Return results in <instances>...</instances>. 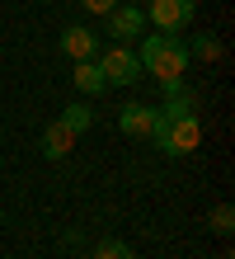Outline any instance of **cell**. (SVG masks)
Masks as SVG:
<instances>
[{"instance_id":"obj_1","label":"cell","mask_w":235,"mask_h":259,"mask_svg":"<svg viewBox=\"0 0 235 259\" xmlns=\"http://www.w3.org/2000/svg\"><path fill=\"white\" fill-rule=\"evenodd\" d=\"M141 75H155L160 85H179L188 75V48L174 38V33H155L141 42Z\"/></svg>"},{"instance_id":"obj_2","label":"cell","mask_w":235,"mask_h":259,"mask_svg":"<svg viewBox=\"0 0 235 259\" xmlns=\"http://www.w3.org/2000/svg\"><path fill=\"white\" fill-rule=\"evenodd\" d=\"M151 142L165 151V156H188V151H198L202 142V123H198V113H160L155 118V127H151Z\"/></svg>"},{"instance_id":"obj_3","label":"cell","mask_w":235,"mask_h":259,"mask_svg":"<svg viewBox=\"0 0 235 259\" xmlns=\"http://www.w3.org/2000/svg\"><path fill=\"white\" fill-rule=\"evenodd\" d=\"M99 71L108 85H136L141 80V57L127 48V42H113L104 57H99Z\"/></svg>"},{"instance_id":"obj_4","label":"cell","mask_w":235,"mask_h":259,"mask_svg":"<svg viewBox=\"0 0 235 259\" xmlns=\"http://www.w3.org/2000/svg\"><path fill=\"white\" fill-rule=\"evenodd\" d=\"M193 0H151V10H146V19L160 28V33H179V28L193 24Z\"/></svg>"},{"instance_id":"obj_5","label":"cell","mask_w":235,"mask_h":259,"mask_svg":"<svg viewBox=\"0 0 235 259\" xmlns=\"http://www.w3.org/2000/svg\"><path fill=\"white\" fill-rule=\"evenodd\" d=\"M104 19H108V38L127 42V38H141V28H146V10H136V5H113Z\"/></svg>"},{"instance_id":"obj_6","label":"cell","mask_w":235,"mask_h":259,"mask_svg":"<svg viewBox=\"0 0 235 259\" xmlns=\"http://www.w3.org/2000/svg\"><path fill=\"white\" fill-rule=\"evenodd\" d=\"M155 118H160V109H151V104H127V109H118V127L127 137H151Z\"/></svg>"},{"instance_id":"obj_7","label":"cell","mask_w":235,"mask_h":259,"mask_svg":"<svg viewBox=\"0 0 235 259\" xmlns=\"http://www.w3.org/2000/svg\"><path fill=\"white\" fill-rule=\"evenodd\" d=\"M61 52H66V57H75V62H89V57L99 52V38H94V28L71 24L66 33H61Z\"/></svg>"},{"instance_id":"obj_8","label":"cell","mask_w":235,"mask_h":259,"mask_svg":"<svg viewBox=\"0 0 235 259\" xmlns=\"http://www.w3.org/2000/svg\"><path fill=\"white\" fill-rule=\"evenodd\" d=\"M71 151H75V132L66 123H47V132H42V156L47 160H66Z\"/></svg>"},{"instance_id":"obj_9","label":"cell","mask_w":235,"mask_h":259,"mask_svg":"<svg viewBox=\"0 0 235 259\" xmlns=\"http://www.w3.org/2000/svg\"><path fill=\"white\" fill-rule=\"evenodd\" d=\"M71 80H75L80 95H104V90H108V80H104V71H99L94 57H89V62H75V75H71Z\"/></svg>"},{"instance_id":"obj_10","label":"cell","mask_w":235,"mask_h":259,"mask_svg":"<svg viewBox=\"0 0 235 259\" xmlns=\"http://www.w3.org/2000/svg\"><path fill=\"white\" fill-rule=\"evenodd\" d=\"M193 109H198V95H193L183 80H179V85H165V109H160V113L174 118V113H193Z\"/></svg>"},{"instance_id":"obj_11","label":"cell","mask_w":235,"mask_h":259,"mask_svg":"<svg viewBox=\"0 0 235 259\" xmlns=\"http://www.w3.org/2000/svg\"><path fill=\"white\" fill-rule=\"evenodd\" d=\"M57 123H66V127H71L75 137H80V132H85L89 123H94V109H89L85 99H80V104H66V109H61V118H57Z\"/></svg>"},{"instance_id":"obj_12","label":"cell","mask_w":235,"mask_h":259,"mask_svg":"<svg viewBox=\"0 0 235 259\" xmlns=\"http://www.w3.org/2000/svg\"><path fill=\"white\" fill-rule=\"evenodd\" d=\"M94 259H136V254H132V245H127V240L108 236V240H99V245H94Z\"/></svg>"},{"instance_id":"obj_13","label":"cell","mask_w":235,"mask_h":259,"mask_svg":"<svg viewBox=\"0 0 235 259\" xmlns=\"http://www.w3.org/2000/svg\"><path fill=\"white\" fill-rule=\"evenodd\" d=\"M207 226H212L216 236H230V231H235V207H230V203H216L212 217H207Z\"/></svg>"},{"instance_id":"obj_14","label":"cell","mask_w":235,"mask_h":259,"mask_svg":"<svg viewBox=\"0 0 235 259\" xmlns=\"http://www.w3.org/2000/svg\"><path fill=\"white\" fill-rule=\"evenodd\" d=\"M188 57H202V62H216L221 57V38H212V33H202L193 48H188Z\"/></svg>"},{"instance_id":"obj_15","label":"cell","mask_w":235,"mask_h":259,"mask_svg":"<svg viewBox=\"0 0 235 259\" xmlns=\"http://www.w3.org/2000/svg\"><path fill=\"white\" fill-rule=\"evenodd\" d=\"M80 5H85L89 14H108V10H113V5H118V0H80Z\"/></svg>"},{"instance_id":"obj_16","label":"cell","mask_w":235,"mask_h":259,"mask_svg":"<svg viewBox=\"0 0 235 259\" xmlns=\"http://www.w3.org/2000/svg\"><path fill=\"white\" fill-rule=\"evenodd\" d=\"M221 259H230V254H221Z\"/></svg>"}]
</instances>
